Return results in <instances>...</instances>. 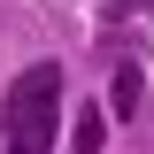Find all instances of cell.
<instances>
[{
  "label": "cell",
  "mask_w": 154,
  "mask_h": 154,
  "mask_svg": "<svg viewBox=\"0 0 154 154\" xmlns=\"http://www.w3.org/2000/svg\"><path fill=\"white\" fill-rule=\"evenodd\" d=\"M108 108H116V116H131V108H139V69H131V62L108 77Z\"/></svg>",
  "instance_id": "obj_3"
},
{
  "label": "cell",
  "mask_w": 154,
  "mask_h": 154,
  "mask_svg": "<svg viewBox=\"0 0 154 154\" xmlns=\"http://www.w3.org/2000/svg\"><path fill=\"white\" fill-rule=\"evenodd\" d=\"M123 8H131V16H154V0H123Z\"/></svg>",
  "instance_id": "obj_4"
},
{
  "label": "cell",
  "mask_w": 154,
  "mask_h": 154,
  "mask_svg": "<svg viewBox=\"0 0 154 154\" xmlns=\"http://www.w3.org/2000/svg\"><path fill=\"white\" fill-rule=\"evenodd\" d=\"M69 139H77V154H100V139H108V108H85L69 123Z\"/></svg>",
  "instance_id": "obj_2"
},
{
  "label": "cell",
  "mask_w": 154,
  "mask_h": 154,
  "mask_svg": "<svg viewBox=\"0 0 154 154\" xmlns=\"http://www.w3.org/2000/svg\"><path fill=\"white\" fill-rule=\"evenodd\" d=\"M54 139H62V62H31L0 93V146L8 154H54Z\"/></svg>",
  "instance_id": "obj_1"
}]
</instances>
